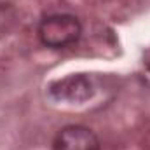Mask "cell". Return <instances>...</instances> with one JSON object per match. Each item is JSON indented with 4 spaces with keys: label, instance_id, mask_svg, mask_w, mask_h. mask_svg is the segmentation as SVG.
I'll use <instances>...</instances> for the list:
<instances>
[{
    "label": "cell",
    "instance_id": "cell-2",
    "mask_svg": "<svg viewBox=\"0 0 150 150\" xmlns=\"http://www.w3.org/2000/svg\"><path fill=\"white\" fill-rule=\"evenodd\" d=\"M54 150H100L98 136L84 126H67L54 138Z\"/></svg>",
    "mask_w": 150,
    "mask_h": 150
},
{
    "label": "cell",
    "instance_id": "cell-1",
    "mask_svg": "<svg viewBox=\"0 0 150 150\" xmlns=\"http://www.w3.org/2000/svg\"><path fill=\"white\" fill-rule=\"evenodd\" d=\"M82 33L80 21L72 14H54L38 25V38L44 45L61 49L79 40Z\"/></svg>",
    "mask_w": 150,
    "mask_h": 150
},
{
    "label": "cell",
    "instance_id": "cell-3",
    "mask_svg": "<svg viewBox=\"0 0 150 150\" xmlns=\"http://www.w3.org/2000/svg\"><path fill=\"white\" fill-rule=\"evenodd\" d=\"M51 94L58 100L84 101L93 94V84L84 75H72L51 86Z\"/></svg>",
    "mask_w": 150,
    "mask_h": 150
}]
</instances>
